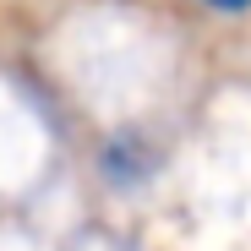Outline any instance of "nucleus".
Returning <instances> with one entry per match:
<instances>
[{
    "label": "nucleus",
    "instance_id": "f257e3e1",
    "mask_svg": "<svg viewBox=\"0 0 251 251\" xmlns=\"http://www.w3.org/2000/svg\"><path fill=\"white\" fill-rule=\"evenodd\" d=\"M207 6H219V11H246L251 0H207Z\"/></svg>",
    "mask_w": 251,
    "mask_h": 251
}]
</instances>
